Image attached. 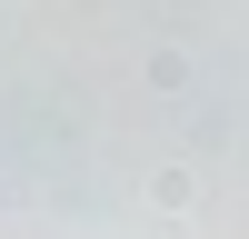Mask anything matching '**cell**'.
I'll return each instance as SVG.
<instances>
[{
	"label": "cell",
	"instance_id": "1",
	"mask_svg": "<svg viewBox=\"0 0 249 239\" xmlns=\"http://www.w3.org/2000/svg\"><path fill=\"white\" fill-rule=\"evenodd\" d=\"M190 199H199V170L160 159V170H150V209H160V219H190Z\"/></svg>",
	"mask_w": 249,
	"mask_h": 239
},
{
	"label": "cell",
	"instance_id": "2",
	"mask_svg": "<svg viewBox=\"0 0 249 239\" xmlns=\"http://www.w3.org/2000/svg\"><path fill=\"white\" fill-rule=\"evenodd\" d=\"M150 80L160 90H190V50H150Z\"/></svg>",
	"mask_w": 249,
	"mask_h": 239
}]
</instances>
